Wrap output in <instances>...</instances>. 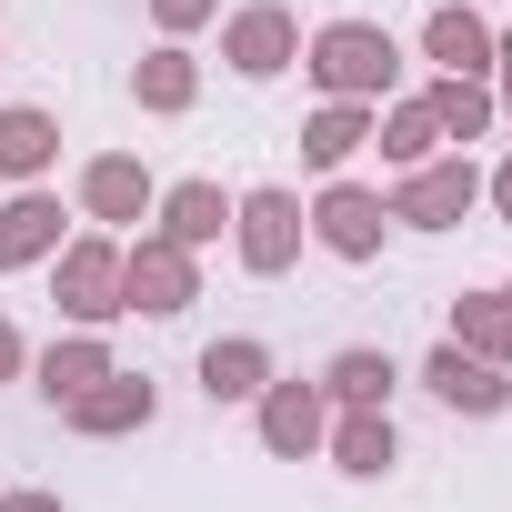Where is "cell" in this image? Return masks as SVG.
Listing matches in <instances>:
<instances>
[{
    "label": "cell",
    "instance_id": "cell-5",
    "mask_svg": "<svg viewBox=\"0 0 512 512\" xmlns=\"http://www.w3.org/2000/svg\"><path fill=\"white\" fill-rule=\"evenodd\" d=\"M61 312H81V322L121 312V251L111 241H81L71 262H61Z\"/></svg>",
    "mask_w": 512,
    "mask_h": 512
},
{
    "label": "cell",
    "instance_id": "cell-2",
    "mask_svg": "<svg viewBox=\"0 0 512 512\" xmlns=\"http://www.w3.org/2000/svg\"><path fill=\"white\" fill-rule=\"evenodd\" d=\"M121 302H141V312H181L191 302V262H181L171 231L141 241V251H121Z\"/></svg>",
    "mask_w": 512,
    "mask_h": 512
},
{
    "label": "cell",
    "instance_id": "cell-9",
    "mask_svg": "<svg viewBox=\"0 0 512 512\" xmlns=\"http://www.w3.org/2000/svg\"><path fill=\"white\" fill-rule=\"evenodd\" d=\"M262 442H272V452H312V442H322V392H312V382H272Z\"/></svg>",
    "mask_w": 512,
    "mask_h": 512
},
{
    "label": "cell",
    "instance_id": "cell-21",
    "mask_svg": "<svg viewBox=\"0 0 512 512\" xmlns=\"http://www.w3.org/2000/svg\"><path fill=\"white\" fill-rule=\"evenodd\" d=\"M432 121H442V131H452V141H472V131H482V121H492V101H482V91H472V71H452V81H442V91H432Z\"/></svg>",
    "mask_w": 512,
    "mask_h": 512
},
{
    "label": "cell",
    "instance_id": "cell-23",
    "mask_svg": "<svg viewBox=\"0 0 512 512\" xmlns=\"http://www.w3.org/2000/svg\"><path fill=\"white\" fill-rule=\"evenodd\" d=\"M141 101H151V111H181V101H191V61H181V51H151V61H141Z\"/></svg>",
    "mask_w": 512,
    "mask_h": 512
},
{
    "label": "cell",
    "instance_id": "cell-1",
    "mask_svg": "<svg viewBox=\"0 0 512 512\" xmlns=\"http://www.w3.org/2000/svg\"><path fill=\"white\" fill-rule=\"evenodd\" d=\"M312 71H322L332 101H372V91L392 81V31H372V21H332V31L312 41Z\"/></svg>",
    "mask_w": 512,
    "mask_h": 512
},
{
    "label": "cell",
    "instance_id": "cell-17",
    "mask_svg": "<svg viewBox=\"0 0 512 512\" xmlns=\"http://www.w3.org/2000/svg\"><path fill=\"white\" fill-rule=\"evenodd\" d=\"M332 452H342V472H392V422H382V402H352V422L332 432Z\"/></svg>",
    "mask_w": 512,
    "mask_h": 512
},
{
    "label": "cell",
    "instance_id": "cell-26",
    "mask_svg": "<svg viewBox=\"0 0 512 512\" xmlns=\"http://www.w3.org/2000/svg\"><path fill=\"white\" fill-rule=\"evenodd\" d=\"M0 512H61L51 492H11V502H0Z\"/></svg>",
    "mask_w": 512,
    "mask_h": 512
},
{
    "label": "cell",
    "instance_id": "cell-4",
    "mask_svg": "<svg viewBox=\"0 0 512 512\" xmlns=\"http://www.w3.org/2000/svg\"><path fill=\"white\" fill-rule=\"evenodd\" d=\"M452 412H502L512 402V382H502V362H482V352H462V342H442L432 352V372H422Z\"/></svg>",
    "mask_w": 512,
    "mask_h": 512
},
{
    "label": "cell",
    "instance_id": "cell-25",
    "mask_svg": "<svg viewBox=\"0 0 512 512\" xmlns=\"http://www.w3.org/2000/svg\"><path fill=\"white\" fill-rule=\"evenodd\" d=\"M201 11H211V0H161V21H171V31H191Z\"/></svg>",
    "mask_w": 512,
    "mask_h": 512
},
{
    "label": "cell",
    "instance_id": "cell-12",
    "mask_svg": "<svg viewBox=\"0 0 512 512\" xmlns=\"http://www.w3.org/2000/svg\"><path fill=\"white\" fill-rule=\"evenodd\" d=\"M71 422H81V432H131V422H151V382H121V372H101V382L71 402Z\"/></svg>",
    "mask_w": 512,
    "mask_h": 512
},
{
    "label": "cell",
    "instance_id": "cell-14",
    "mask_svg": "<svg viewBox=\"0 0 512 512\" xmlns=\"http://www.w3.org/2000/svg\"><path fill=\"white\" fill-rule=\"evenodd\" d=\"M51 151H61L51 111H0V171H11V181H31V171H41Z\"/></svg>",
    "mask_w": 512,
    "mask_h": 512
},
{
    "label": "cell",
    "instance_id": "cell-20",
    "mask_svg": "<svg viewBox=\"0 0 512 512\" xmlns=\"http://www.w3.org/2000/svg\"><path fill=\"white\" fill-rule=\"evenodd\" d=\"M362 141H372V121H362V101H332V111H322V121L302 131V151H312L322 171H332V161H352Z\"/></svg>",
    "mask_w": 512,
    "mask_h": 512
},
{
    "label": "cell",
    "instance_id": "cell-27",
    "mask_svg": "<svg viewBox=\"0 0 512 512\" xmlns=\"http://www.w3.org/2000/svg\"><path fill=\"white\" fill-rule=\"evenodd\" d=\"M0 372H21V332L11 322H0Z\"/></svg>",
    "mask_w": 512,
    "mask_h": 512
},
{
    "label": "cell",
    "instance_id": "cell-29",
    "mask_svg": "<svg viewBox=\"0 0 512 512\" xmlns=\"http://www.w3.org/2000/svg\"><path fill=\"white\" fill-rule=\"evenodd\" d=\"M492 61H502V81H512V41H492Z\"/></svg>",
    "mask_w": 512,
    "mask_h": 512
},
{
    "label": "cell",
    "instance_id": "cell-3",
    "mask_svg": "<svg viewBox=\"0 0 512 512\" xmlns=\"http://www.w3.org/2000/svg\"><path fill=\"white\" fill-rule=\"evenodd\" d=\"M302 251V211H292V191H251L241 201V262L251 272H282Z\"/></svg>",
    "mask_w": 512,
    "mask_h": 512
},
{
    "label": "cell",
    "instance_id": "cell-28",
    "mask_svg": "<svg viewBox=\"0 0 512 512\" xmlns=\"http://www.w3.org/2000/svg\"><path fill=\"white\" fill-rule=\"evenodd\" d=\"M492 201H502V221H512V161H502V181H492Z\"/></svg>",
    "mask_w": 512,
    "mask_h": 512
},
{
    "label": "cell",
    "instance_id": "cell-22",
    "mask_svg": "<svg viewBox=\"0 0 512 512\" xmlns=\"http://www.w3.org/2000/svg\"><path fill=\"white\" fill-rule=\"evenodd\" d=\"M432 141H442V121H432V101H402V111L382 121V151H392V161H422Z\"/></svg>",
    "mask_w": 512,
    "mask_h": 512
},
{
    "label": "cell",
    "instance_id": "cell-7",
    "mask_svg": "<svg viewBox=\"0 0 512 512\" xmlns=\"http://www.w3.org/2000/svg\"><path fill=\"white\" fill-rule=\"evenodd\" d=\"M382 221H392V211H382L372 191H322V241L342 251V262H362V251H382Z\"/></svg>",
    "mask_w": 512,
    "mask_h": 512
},
{
    "label": "cell",
    "instance_id": "cell-6",
    "mask_svg": "<svg viewBox=\"0 0 512 512\" xmlns=\"http://www.w3.org/2000/svg\"><path fill=\"white\" fill-rule=\"evenodd\" d=\"M462 211H472V171H462V161L412 171V181H402V201H392V221H422V231H452Z\"/></svg>",
    "mask_w": 512,
    "mask_h": 512
},
{
    "label": "cell",
    "instance_id": "cell-30",
    "mask_svg": "<svg viewBox=\"0 0 512 512\" xmlns=\"http://www.w3.org/2000/svg\"><path fill=\"white\" fill-rule=\"evenodd\" d=\"M502 302H512V292H502Z\"/></svg>",
    "mask_w": 512,
    "mask_h": 512
},
{
    "label": "cell",
    "instance_id": "cell-16",
    "mask_svg": "<svg viewBox=\"0 0 512 512\" xmlns=\"http://www.w3.org/2000/svg\"><path fill=\"white\" fill-rule=\"evenodd\" d=\"M101 372H111L101 342H51V352H41V392H51V402H81Z\"/></svg>",
    "mask_w": 512,
    "mask_h": 512
},
{
    "label": "cell",
    "instance_id": "cell-10",
    "mask_svg": "<svg viewBox=\"0 0 512 512\" xmlns=\"http://www.w3.org/2000/svg\"><path fill=\"white\" fill-rule=\"evenodd\" d=\"M221 51H231L251 81H262V71H282V61H292V11H272V0H262V11H241Z\"/></svg>",
    "mask_w": 512,
    "mask_h": 512
},
{
    "label": "cell",
    "instance_id": "cell-13",
    "mask_svg": "<svg viewBox=\"0 0 512 512\" xmlns=\"http://www.w3.org/2000/svg\"><path fill=\"white\" fill-rule=\"evenodd\" d=\"M81 201H91L101 221H141L151 181H141V161H121V151H111V161H91V171H81Z\"/></svg>",
    "mask_w": 512,
    "mask_h": 512
},
{
    "label": "cell",
    "instance_id": "cell-18",
    "mask_svg": "<svg viewBox=\"0 0 512 512\" xmlns=\"http://www.w3.org/2000/svg\"><path fill=\"white\" fill-rule=\"evenodd\" d=\"M452 342H472L482 362H512V302H502V292H472V302L452 312Z\"/></svg>",
    "mask_w": 512,
    "mask_h": 512
},
{
    "label": "cell",
    "instance_id": "cell-24",
    "mask_svg": "<svg viewBox=\"0 0 512 512\" xmlns=\"http://www.w3.org/2000/svg\"><path fill=\"white\" fill-rule=\"evenodd\" d=\"M332 392H342V402H382V392H392V362H382V352H342V362H332Z\"/></svg>",
    "mask_w": 512,
    "mask_h": 512
},
{
    "label": "cell",
    "instance_id": "cell-8",
    "mask_svg": "<svg viewBox=\"0 0 512 512\" xmlns=\"http://www.w3.org/2000/svg\"><path fill=\"white\" fill-rule=\"evenodd\" d=\"M51 241H61V201H51V191H21L11 211H0V272H11V262H41Z\"/></svg>",
    "mask_w": 512,
    "mask_h": 512
},
{
    "label": "cell",
    "instance_id": "cell-19",
    "mask_svg": "<svg viewBox=\"0 0 512 512\" xmlns=\"http://www.w3.org/2000/svg\"><path fill=\"white\" fill-rule=\"evenodd\" d=\"M161 211H171V221H161V231H171V241H181V251H191V241H211V231H221V221H231V201H221V191H211V181H181V191H171V201H161Z\"/></svg>",
    "mask_w": 512,
    "mask_h": 512
},
{
    "label": "cell",
    "instance_id": "cell-11",
    "mask_svg": "<svg viewBox=\"0 0 512 512\" xmlns=\"http://www.w3.org/2000/svg\"><path fill=\"white\" fill-rule=\"evenodd\" d=\"M262 382H272V352H262V342H211V352H201V392H211V402H251Z\"/></svg>",
    "mask_w": 512,
    "mask_h": 512
},
{
    "label": "cell",
    "instance_id": "cell-15",
    "mask_svg": "<svg viewBox=\"0 0 512 512\" xmlns=\"http://www.w3.org/2000/svg\"><path fill=\"white\" fill-rule=\"evenodd\" d=\"M422 41H432V61H452V71H492V31L462 11V0H452V11H432Z\"/></svg>",
    "mask_w": 512,
    "mask_h": 512
}]
</instances>
